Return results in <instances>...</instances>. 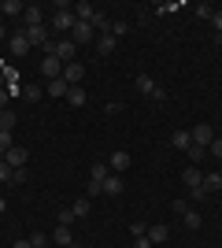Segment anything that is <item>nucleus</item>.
Segmentation results:
<instances>
[{
	"mask_svg": "<svg viewBox=\"0 0 222 248\" xmlns=\"http://www.w3.org/2000/svg\"><path fill=\"white\" fill-rule=\"evenodd\" d=\"M4 163H8L11 170H22V167H26V148H22V145H11L8 155H4Z\"/></svg>",
	"mask_w": 222,
	"mask_h": 248,
	"instance_id": "8",
	"label": "nucleus"
},
{
	"mask_svg": "<svg viewBox=\"0 0 222 248\" xmlns=\"http://www.w3.org/2000/svg\"><path fill=\"white\" fill-rule=\"evenodd\" d=\"M137 93L152 96V100H156V104H163V100H167V93H163V89H159V85L152 82V78H148V74H137Z\"/></svg>",
	"mask_w": 222,
	"mask_h": 248,
	"instance_id": "2",
	"label": "nucleus"
},
{
	"mask_svg": "<svg viewBox=\"0 0 222 248\" xmlns=\"http://www.w3.org/2000/svg\"><path fill=\"white\" fill-rule=\"evenodd\" d=\"M22 96H26V100H41V89H37V85H22Z\"/></svg>",
	"mask_w": 222,
	"mask_h": 248,
	"instance_id": "26",
	"label": "nucleus"
},
{
	"mask_svg": "<svg viewBox=\"0 0 222 248\" xmlns=\"http://www.w3.org/2000/svg\"><path fill=\"white\" fill-rule=\"evenodd\" d=\"M30 245H33V248H48V237H44V233H33Z\"/></svg>",
	"mask_w": 222,
	"mask_h": 248,
	"instance_id": "31",
	"label": "nucleus"
},
{
	"mask_svg": "<svg viewBox=\"0 0 222 248\" xmlns=\"http://www.w3.org/2000/svg\"><path fill=\"white\" fill-rule=\"evenodd\" d=\"M11 248H33V245H30V241H15Z\"/></svg>",
	"mask_w": 222,
	"mask_h": 248,
	"instance_id": "40",
	"label": "nucleus"
},
{
	"mask_svg": "<svg viewBox=\"0 0 222 248\" xmlns=\"http://www.w3.org/2000/svg\"><path fill=\"white\" fill-rule=\"evenodd\" d=\"M71 211H74V218H85V215H89V197L74 200V207H71Z\"/></svg>",
	"mask_w": 222,
	"mask_h": 248,
	"instance_id": "24",
	"label": "nucleus"
},
{
	"mask_svg": "<svg viewBox=\"0 0 222 248\" xmlns=\"http://www.w3.org/2000/svg\"><path fill=\"white\" fill-rule=\"evenodd\" d=\"M52 56L67 67V63H74V56H78V45H74V41H56V52H52Z\"/></svg>",
	"mask_w": 222,
	"mask_h": 248,
	"instance_id": "5",
	"label": "nucleus"
},
{
	"mask_svg": "<svg viewBox=\"0 0 222 248\" xmlns=\"http://www.w3.org/2000/svg\"><path fill=\"white\" fill-rule=\"evenodd\" d=\"M82 78H85V67H82L78 60H74V63H67V67H63V82H67V85H78Z\"/></svg>",
	"mask_w": 222,
	"mask_h": 248,
	"instance_id": "10",
	"label": "nucleus"
},
{
	"mask_svg": "<svg viewBox=\"0 0 222 248\" xmlns=\"http://www.w3.org/2000/svg\"><path fill=\"white\" fill-rule=\"evenodd\" d=\"M196 15H200V19H211L215 8H211V4H200V8H196Z\"/></svg>",
	"mask_w": 222,
	"mask_h": 248,
	"instance_id": "33",
	"label": "nucleus"
},
{
	"mask_svg": "<svg viewBox=\"0 0 222 248\" xmlns=\"http://www.w3.org/2000/svg\"><path fill=\"white\" fill-rule=\"evenodd\" d=\"M122 189H126L122 174H107V178H104V186H100V193H107V197H118Z\"/></svg>",
	"mask_w": 222,
	"mask_h": 248,
	"instance_id": "9",
	"label": "nucleus"
},
{
	"mask_svg": "<svg viewBox=\"0 0 222 248\" xmlns=\"http://www.w3.org/2000/svg\"><path fill=\"white\" fill-rule=\"evenodd\" d=\"M126 30H130V22H122V19H118V22H111V37H122Z\"/></svg>",
	"mask_w": 222,
	"mask_h": 248,
	"instance_id": "27",
	"label": "nucleus"
},
{
	"mask_svg": "<svg viewBox=\"0 0 222 248\" xmlns=\"http://www.w3.org/2000/svg\"><path fill=\"white\" fill-rule=\"evenodd\" d=\"M22 182H26V167H22V170H11V186H22Z\"/></svg>",
	"mask_w": 222,
	"mask_h": 248,
	"instance_id": "32",
	"label": "nucleus"
},
{
	"mask_svg": "<svg viewBox=\"0 0 222 248\" xmlns=\"http://www.w3.org/2000/svg\"><path fill=\"white\" fill-rule=\"evenodd\" d=\"M74 11H78V22H93L96 19V8H93V4H78Z\"/></svg>",
	"mask_w": 222,
	"mask_h": 248,
	"instance_id": "20",
	"label": "nucleus"
},
{
	"mask_svg": "<svg viewBox=\"0 0 222 248\" xmlns=\"http://www.w3.org/2000/svg\"><path fill=\"white\" fill-rule=\"evenodd\" d=\"M148 241H152V245H163V241L170 237V230L163 226V222H156V226H148V233H145Z\"/></svg>",
	"mask_w": 222,
	"mask_h": 248,
	"instance_id": "14",
	"label": "nucleus"
},
{
	"mask_svg": "<svg viewBox=\"0 0 222 248\" xmlns=\"http://www.w3.org/2000/svg\"><path fill=\"white\" fill-rule=\"evenodd\" d=\"M111 174L107 170V163H93V170H89V182H96V186H104V178Z\"/></svg>",
	"mask_w": 222,
	"mask_h": 248,
	"instance_id": "18",
	"label": "nucleus"
},
{
	"mask_svg": "<svg viewBox=\"0 0 222 248\" xmlns=\"http://www.w3.org/2000/svg\"><path fill=\"white\" fill-rule=\"evenodd\" d=\"M189 134H192V145H200V148H211V141H215V130H211V126H207V123L192 126Z\"/></svg>",
	"mask_w": 222,
	"mask_h": 248,
	"instance_id": "4",
	"label": "nucleus"
},
{
	"mask_svg": "<svg viewBox=\"0 0 222 248\" xmlns=\"http://www.w3.org/2000/svg\"><path fill=\"white\" fill-rule=\"evenodd\" d=\"M71 41L74 45H96V30H93V22H74V30H71Z\"/></svg>",
	"mask_w": 222,
	"mask_h": 248,
	"instance_id": "3",
	"label": "nucleus"
},
{
	"mask_svg": "<svg viewBox=\"0 0 222 248\" xmlns=\"http://www.w3.org/2000/svg\"><path fill=\"white\" fill-rule=\"evenodd\" d=\"M181 182L189 186V197H192V200H204V197H207V193H204V174L196 170V167H185Z\"/></svg>",
	"mask_w": 222,
	"mask_h": 248,
	"instance_id": "1",
	"label": "nucleus"
},
{
	"mask_svg": "<svg viewBox=\"0 0 222 248\" xmlns=\"http://www.w3.org/2000/svg\"><path fill=\"white\" fill-rule=\"evenodd\" d=\"M181 218H185V226H189V230H200V222H204V218H200V211H185Z\"/></svg>",
	"mask_w": 222,
	"mask_h": 248,
	"instance_id": "25",
	"label": "nucleus"
},
{
	"mask_svg": "<svg viewBox=\"0 0 222 248\" xmlns=\"http://www.w3.org/2000/svg\"><path fill=\"white\" fill-rule=\"evenodd\" d=\"M0 11H4V15H22L26 8H22L19 0H4V4H0Z\"/></svg>",
	"mask_w": 222,
	"mask_h": 248,
	"instance_id": "23",
	"label": "nucleus"
},
{
	"mask_svg": "<svg viewBox=\"0 0 222 248\" xmlns=\"http://www.w3.org/2000/svg\"><path fill=\"white\" fill-rule=\"evenodd\" d=\"M41 74L48 78V82H56V78H63V63L56 60V56H44L41 60Z\"/></svg>",
	"mask_w": 222,
	"mask_h": 248,
	"instance_id": "6",
	"label": "nucleus"
},
{
	"mask_svg": "<svg viewBox=\"0 0 222 248\" xmlns=\"http://www.w3.org/2000/svg\"><path fill=\"white\" fill-rule=\"evenodd\" d=\"M204 152H207V148H200V145H189V152H185V155H189V159H204Z\"/></svg>",
	"mask_w": 222,
	"mask_h": 248,
	"instance_id": "30",
	"label": "nucleus"
},
{
	"mask_svg": "<svg viewBox=\"0 0 222 248\" xmlns=\"http://www.w3.org/2000/svg\"><path fill=\"white\" fill-rule=\"evenodd\" d=\"M67 93H71V85H67L63 78H56V82H48V96H56V100L63 96V100H67Z\"/></svg>",
	"mask_w": 222,
	"mask_h": 248,
	"instance_id": "16",
	"label": "nucleus"
},
{
	"mask_svg": "<svg viewBox=\"0 0 222 248\" xmlns=\"http://www.w3.org/2000/svg\"><path fill=\"white\" fill-rule=\"evenodd\" d=\"M211 155H215V159H222V137H215V141H211Z\"/></svg>",
	"mask_w": 222,
	"mask_h": 248,
	"instance_id": "35",
	"label": "nucleus"
},
{
	"mask_svg": "<svg viewBox=\"0 0 222 248\" xmlns=\"http://www.w3.org/2000/svg\"><path fill=\"white\" fill-rule=\"evenodd\" d=\"M215 45H222V33H215Z\"/></svg>",
	"mask_w": 222,
	"mask_h": 248,
	"instance_id": "42",
	"label": "nucleus"
},
{
	"mask_svg": "<svg viewBox=\"0 0 222 248\" xmlns=\"http://www.w3.org/2000/svg\"><path fill=\"white\" fill-rule=\"evenodd\" d=\"M8 52H11V56H26V52H30L26 30H19V33H11V37H8Z\"/></svg>",
	"mask_w": 222,
	"mask_h": 248,
	"instance_id": "7",
	"label": "nucleus"
},
{
	"mask_svg": "<svg viewBox=\"0 0 222 248\" xmlns=\"http://www.w3.org/2000/svg\"><path fill=\"white\" fill-rule=\"evenodd\" d=\"M126 167H130V152H122V148H118V152H111V163H107V170H111V174H122Z\"/></svg>",
	"mask_w": 222,
	"mask_h": 248,
	"instance_id": "11",
	"label": "nucleus"
},
{
	"mask_svg": "<svg viewBox=\"0 0 222 248\" xmlns=\"http://www.w3.org/2000/svg\"><path fill=\"white\" fill-rule=\"evenodd\" d=\"M115 37H111V33H100V37H96V52H100V56H111V52H115Z\"/></svg>",
	"mask_w": 222,
	"mask_h": 248,
	"instance_id": "15",
	"label": "nucleus"
},
{
	"mask_svg": "<svg viewBox=\"0 0 222 248\" xmlns=\"http://www.w3.org/2000/svg\"><path fill=\"white\" fill-rule=\"evenodd\" d=\"M211 26H215V30L222 33V11H215V15H211Z\"/></svg>",
	"mask_w": 222,
	"mask_h": 248,
	"instance_id": "37",
	"label": "nucleus"
},
{
	"mask_svg": "<svg viewBox=\"0 0 222 248\" xmlns=\"http://www.w3.org/2000/svg\"><path fill=\"white\" fill-rule=\"evenodd\" d=\"M0 182H11V167L4 163V159H0Z\"/></svg>",
	"mask_w": 222,
	"mask_h": 248,
	"instance_id": "36",
	"label": "nucleus"
},
{
	"mask_svg": "<svg viewBox=\"0 0 222 248\" xmlns=\"http://www.w3.org/2000/svg\"><path fill=\"white\" fill-rule=\"evenodd\" d=\"M8 96H11V89H0V111L8 108Z\"/></svg>",
	"mask_w": 222,
	"mask_h": 248,
	"instance_id": "38",
	"label": "nucleus"
},
{
	"mask_svg": "<svg viewBox=\"0 0 222 248\" xmlns=\"http://www.w3.org/2000/svg\"><path fill=\"white\" fill-rule=\"evenodd\" d=\"M0 130H4V134H11V130H15V111H11V108H4V111H0Z\"/></svg>",
	"mask_w": 222,
	"mask_h": 248,
	"instance_id": "19",
	"label": "nucleus"
},
{
	"mask_svg": "<svg viewBox=\"0 0 222 248\" xmlns=\"http://www.w3.org/2000/svg\"><path fill=\"white\" fill-rule=\"evenodd\" d=\"M52 241H56V245H59V248L74 245V241H71V226H56V230H52Z\"/></svg>",
	"mask_w": 222,
	"mask_h": 248,
	"instance_id": "17",
	"label": "nucleus"
},
{
	"mask_svg": "<svg viewBox=\"0 0 222 248\" xmlns=\"http://www.w3.org/2000/svg\"><path fill=\"white\" fill-rule=\"evenodd\" d=\"M130 233H133V237H145L148 226H145V222H130Z\"/></svg>",
	"mask_w": 222,
	"mask_h": 248,
	"instance_id": "29",
	"label": "nucleus"
},
{
	"mask_svg": "<svg viewBox=\"0 0 222 248\" xmlns=\"http://www.w3.org/2000/svg\"><path fill=\"white\" fill-rule=\"evenodd\" d=\"M133 248H156V245H152L148 237H137V245H133Z\"/></svg>",
	"mask_w": 222,
	"mask_h": 248,
	"instance_id": "39",
	"label": "nucleus"
},
{
	"mask_svg": "<svg viewBox=\"0 0 222 248\" xmlns=\"http://www.w3.org/2000/svg\"><path fill=\"white\" fill-rule=\"evenodd\" d=\"M71 222H74V211H71V207H67V211H59V226H71Z\"/></svg>",
	"mask_w": 222,
	"mask_h": 248,
	"instance_id": "34",
	"label": "nucleus"
},
{
	"mask_svg": "<svg viewBox=\"0 0 222 248\" xmlns=\"http://www.w3.org/2000/svg\"><path fill=\"white\" fill-rule=\"evenodd\" d=\"M222 189V174H204V193H215Z\"/></svg>",
	"mask_w": 222,
	"mask_h": 248,
	"instance_id": "22",
	"label": "nucleus"
},
{
	"mask_svg": "<svg viewBox=\"0 0 222 248\" xmlns=\"http://www.w3.org/2000/svg\"><path fill=\"white\" fill-rule=\"evenodd\" d=\"M0 89H4V71H0Z\"/></svg>",
	"mask_w": 222,
	"mask_h": 248,
	"instance_id": "43",
	"label": "nucleus"
},
{
	"mask_svg": "<svg viewBox=\"0 0 222 248\" xmlns=\"http://www.w3.org/2000/svg\"><path fill=\"white\" fill-rule=\"evenodd\" d=\"M67 104H74V108H82V104H85V89H82V85H71V93H67Z\"/></svg>",
	"mask_w": 222,
	"mask_h": 248,
	"instance_id": "21",
	"label": "nucleus"
},
{
	"mask_svg": "<svg viewBox=\"0 0 222 248\" xmlns=\"http://www.w3.org/2000/svg\"><path fill=\"white\" fill-rule=\"evenodd\" d=\"M8 148H11V134H4V130H0V159L8 155Z\"/></svg>",
	"mask_w": 222,
	"mask_h": 248,
	"instance_id": "28",
	"label": "nucleus"
},
{
	"mask_svg": "<svg viewBox=\"0 0 222 248\" xmlns=\"http://www.w3.org/2000/svg\"><path fill=\"white\" fill-rule=\"evenodd\" d=\"M22 22H26V26H44V11L37 8V4H30V8L22 11Z\"/></svg>",
	"mask_w": 222,
	"mask_h": 248,
	"instance_id": "12",
	"label": "nucleus"
},
{
	"mask_svg": "<svg viewBox=\"0 0 222 248\" xmlns=\"http://www.w3.org/2000/svg\"><path fill=\"white\" fill-rule=\"evenodd\" d=\"M4 37H8V30H4V26H0V41H4Z\"/></svg>",
	"mask_w": 222,
	"mask_h": 248,
	"instance_id": "41",
	"label": "nucleus"
},
{
	"mask_svg": "<svg viewBox=\"0 0 222 248\" xmlns=\"http://www.w3.org/2000/svg\"><path fill=\"white\" fill-rule=\"evenodd\" d=\"M67 248H78V245H67Z\"/></svg>",
	"mask_w": 222,
	"mask_h": 248,
	"instance_id": "44",
	"label": "nucleus"
},
{
	"mask_svg": "<svg viewBox=\"0 0 222 248\" xmlns=\"http://www.w3.org/2000/svg\"><path fill=\"white\" fill-rule=\"evenodd\" d=\"M170 145H174V148H181V152H189L192 134H189V130H174V134H170Z\"/></svg>",
	"mask_w": 222,
	"mask_h": 248,
	"instance_id": "13",
	"label": "nucleus"
}]
</instances>
